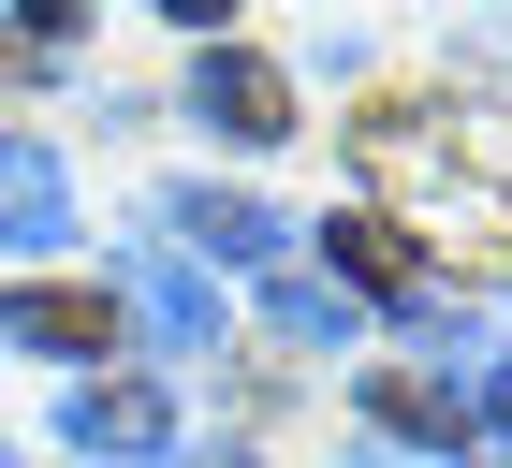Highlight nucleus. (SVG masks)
Segmentation results:
<instances>
[{
	"label": "nucleus",
	"instance_id": "obj_2",
	"mask_svg": "<svg viewBox=\"0 0 512 468\" xmlns=\"http://www.w3.org/2000/svg\"><path fill=\"white\" fill-rule=\"evenodd\" d=\"M191 103H205L220 147H278V132H293V74H278L264 44H205V59H191Z\"/></svg>",
	"mask_w": 512,
	"mask_h": 468
},
{
	"label": "nucleus",
	"instance_id": "obj_9",
	"mask_svg": "<svg viewBox=\"0 0 512 468\" xmlns=\"http://www.w3.org/2000/svg\"><path fill=\"white\" fill-rule=\"evenodd\" d=\"M264 322H278L293 351H337V337H352V293H337V278H278V293H264Z\"/></svg>",
	"mask_w": 512,
	"mask_h": 468
},
{
	"label": "nucleus",
	"instance_id": "obj_11",
	"mask_svg": "<svg viewBox=\"0 0 512 468\" xmlns=\"http://www.w3.org/2000/svg\"><path fill=\"white\" fill-rule=\"evenodd\" d=\"M0 468H15V454H0Z\"/></svg>",
	"mask_w": 512,
	"mask_h": 468
},
{
	"label": "nucleus",
	"instance_id": "obj_7",
	"mask_svg": "<svg viewBox=\"0 0 512 468\" xmlns=\"http://www.w3.org/2000/svg\"><path fill=\"white\" fill-rule=\"evenodd\" d=\"M176 234L220 249V264H278V220H264L249 191H176Z\"/></svg>",
	"mask_w": 512,
	"mask_h": 468
},
{
	"label": "nucleus",
	"instance_id": "obj_1",
	"mask_svg": "<svg viewBox=\"0 0 512 468\" xmlns=\"http://www.w3.org/2000/svg\"><path fill=\"white\" fill-rule=\"evenodd\" d=\"M366 176H381V205L410 234L512 264V117L498 103H381L366 117Z\"/></svg>",
	"mask_w": 512,
	"mask_h": 468
},
{
	"label": "nucleus",
	"instance_id": "obj_10",
	"mask_svg": "<svg viewBox=\"0 0 512 468\" xmlns=\"http://www.w3.org/2000/svg\"><path fill=\"white\" fill-rule=\"evenodd\" d=\"M469 410H483V425L512 439V366H483V395H469Z\"/></svg>",
	"mask_w": 512,
	"mask_h": 468
},
{
	"label": "nucleus",
	"instance_id": "obj_3",
	"mask_svg": "<svg viewBox=\"0 0 512 468\" xmlns=\"http://www.w3.org/2000/svg\"><path fill=\"white\" fill-rule=\"evenodd\" d=\"M0 249H74V176L44 132H0Z\"/></svg>",
	"mask_w": 512,
	"mask_h": 468
},
{
	"label": "nucleus",
	"instance_id": "obj_5",
	"mask_svg": "<svg viewBox=\"0 0 512 468\" xmlns=\"http://www.w3.org/2000/svg\"><path fill=\"white\" fill-rule=\"evenodd\" d=\"M132 322H147L161 351H220V278H205L191 249H161V264H132Z\"/></svg>",
	"mask_w": 512,
	"mask_h": 468
},
{
	"label": "nucleus",
	"instance_id": "obj_4",
	"mask_svg": "<svg viewBox=\"0 0 512 468\" xmlns=\"http://www.w3.org/2000/svg\"><path fill=\"white\" fill-rule=\"evenodd\" d=\"M0 337H15V351H103L118 308L74 293V278H0Z\"/></svg>",
	"mask_w": 512,
	"mask_h": 468
},
{
	"label": "nucleus",
	"instance_id": "obj_8",
	"mask_svg": "<svg viewBox=\"0 0 512 468\" xmlns=\"http://www.w3.org/2000/svg\"><path fill=\"white\" fill-rule=\"evenodd\" d=\"M381 425H425V439H469V381H439V366H381Z\"/></svg>",
	"mask_w": 512,
	"mask_h": 468
},
{
	"label": "nucleus",
	"instance_id": "obj_6",
	"mask_svg": "<svg viewBox=\"0 0 512 468\" xmlns=\"http://www.w3.org/2000/svg\"><path fill=\"white\" fill-rule=\"evenodd\" d=\"M161 425H176L161 381H88L74 395V439H88V454H161Z\"/></svg>",
	"mask_w": 512,
	"mask_h": 468
}]
</instances>
